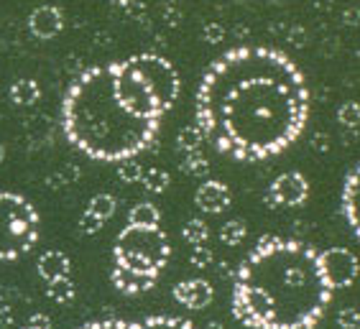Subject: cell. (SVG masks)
I'll return each mask as SVG.
<instances>
[{
    "mask_svg": "<svg viewBox=\"0 0 360 329\" xmlns=\"http://www.w3.org/2000/svg\"><path fill=\"white\" fill-rule=\"evenodd\" d=\"M181 235H184V240L189 243V245H205L210 238V227L202 222V219H189L187 225H184V230H181Z\"/></svg>",
    "mask_w": 360,
    "mask_h": 329,
    "instance_id": "obj_25",
    "label": "cell"
},
{
    "mask_svg": "<svg viewBox=\"0 0 360 329\" xmlns=\"http://www.w3.org/2000/svg\"><path fill=\"white\" fill-rule=\"evenodd\" d=\"M115 209H118V202H115V197L112 194H95V197L90 199V205H87V212H92L95 217H100L103 222H108V219L115 214Z\"/></svg>",
    "mask_w": 360,
    "mask_h": 329,
    "instance_id": "obj_19",
    "label": "cell"
},
{
    "mask_svg": "<svg viewBox=\"0 0 360 329\" xmlns=\"http://www.w3.org/2000/svg\"><path fill=\"white\" fill-rule=\"evenodd\" d=\"M307 199H309V181L304 179V174L286 172L271 181L264 202L269 209H278V207H299Z\"/></svg>",
    "mask_w": 360,
    "mask_h": 329,
    "instance_id": "obj_9",
    "label": "cell"
},
{
    "mask_svg": "<svg viewBox=\"0 0 360 329\" xmlns=\"http://www.w3.org/2000/svg\"><path fill=\"white\" fill-rule=\"evenodd\" d=\"M202 329H225V327H222L220 322H215V319H212V322H207V324H205V327H202Z\"/></svg>",
    "mask_w": 360,
    "mask_h": 329,
    "instance_id": "obj_37",
    "label": "cell"
},
{
    "mask_svg": "<svg viewBox=\"0 0 360 329\" xmlns=\"http://www.w3.org/2000/svg\"><path fill=\"white\" fill-rule=\"evenodd\" d=\"M342 23H345V26H360V11L358 8H347L345 13H342Z\"/></svg>",
    "mask_w": 360,
    "mask_h": 329,
    "instance_id": "obj_35",
    "label": "cell"
},
{
    "mask_svg": "<svg viewBox=\"0 0 360 329\" xmlns=\"http://www.w3.org/2000/svg\"><path fill=\"white\" fill-rule=\"evenodd\" d=\"M205 141L238 161L286 151L309 117V87L289 56L269 46H238L210 64L194 100Z\"/></svg>",
    "mask_w": 360,
    "mask_h": 329,
    "instance_id": "obj_1",
    "label": "cell"
},
{
    "mask_svg": "<svg viewBox=\"0 0 360 329\" xmlns=\"http://www.w3.org/2000/svg\"><path fill=\"white\" fill-rule=\"evenodd\" d=\"M143 166L136 161V158H123L118 161V179L123 184H139L141 179H143Z\"/></svg>",
    "mask_w": 360,
    "mask_h": 329,
    "instance_id": "obj_26",
    "label": "cell"
},
{
    "mask_svg": "<svg viewBox=\"0 0 360 329\" xmlns=\"http://www.w3.org/2000/svg\"><path fill=\"white\" fill-rule=\"evenodd\" d=\"M233 202L230 197V189L222 181H215V179H207L205 184H200V189L194 192V205L200 207L202 212L207 214H220L225 212Z\"/></svg>",
    "mask_w": 360,
    "mask_h": 329,
    "instance_id": "obj_12",
    "label": "cell"
},
{
    "mask_svg": "<svg viewBox=\"0 0 360 329\" xmlns=\"http://www.w3.org/2000/svg\"><path fill=\"white\" fill-rule=\"evenodd\" d=\"M112 6H118V8H125V6H131L133 0H110Z\"/></svg>",
    "mask_w": 360,
    "mask_h": 329,
    "instance_id": "obj_38",
    "label": "cell"
},
{
    "mask_svg": "<svg viewBox=\"0 0 360 329\" xmlns=\"http://www.w3.org/2000/svg\"><path fill=\"white\" fill-rule=\"evenodd\" d=\"M304 31H302V28H291V36H289V41L294 44V46H302V44H304Z\"/></svg>",
    "mask_w": 360,
    "mask_h": 329,
    "instance_id": "obj_36",
    "label": "cell"
},
{
    "mask_svg": "<svg viewBox=\"0 0 360 329\" xmlns=\"http://www.w3.org/2000/svg\"><path fill=\"white\" fill-rule=\"evenodd\" d=\"M202 141H205V133L200 131V125H187V128H181L179 136H176V146H179L181 151H200Z\"/></svg>",
    "mask_w": 360,
    "mask_h": 329,
    "instance_id": "obj_22",
    "label": "cell"
},
{
    "mask_svg": "<svg viewBox=\"0 0 360 329\" xmlns=\"http://www.w3.org/2000/svg\"><path fill=\"white\" fill-rule=\"evenodd\" d=\"M82 329H146V324H139V322H123V319H105V322L84 324Z\"/></svg>",
    "mask_w": 360,
    "mask_h": 329,
    "instance_id": "obj_29",
    "label": "cell"
},
{
    "mask_svg": "<svg viewBox=\"0 0 360 329\" xmlns=\"http://www.w3.org/2000/svg\"><path fill=\"white\" fill-rule=\"evenodd\" d=\"M338 123L342 128H350V131H358L360 128V103L355 100H347L338 108Z\"/></svg>",
    "mask_w": 360,
    "mask_h": 329,
    "instance_id": "obj_24",
    "label": "cell"
},
{
    "mask_svg": "<svg viewBox=\"0 0 360 329\" xmlns=\"http://www.w3.org/2000/svg\"><path fill=\"white\" fill-rule=\"evenodd\" d=\"M174 299H176L181 307L192 309V311H200V309L212 304L215 288H212L210 281H205V278H187V281H179L174 286Z\"/></svg>",
    "mask_w": 360,
    "mask_h": 329,
    "instance_id": "obj_10",
    "label": "cell"
},
{
    "mask_svg": "<svg viewBox=\"0 0 360 329\" xmlns=\"http://www.w3.org/2000/svg\"><path fill=\"white\" fill-rule=\"evenodd\" d=\"M11 100H13L15 105H21V108H31V105L39 103V97H41V87H39V82L36 79H28V77H23V79H15L13 84H11Z\"/></svg>",
    "mask_w": 360,
    "mask_h": 329,
    "instance_id": "obj_16",
    "label": "cell"
},
{
    "mask_svg": "<svg viewBox=\"0 0 360 329\" xmlns=\"http://www.w3.org/2000/svg\"><path fill=\"white\" fill-rule=\"evenodd\" d=\"M46 296L56 304H70L77 296V286L70 276H62V278H54V281H46Z\"/></svg>",
    "mask_w": 360,
    "mask_h": 329,
    "instance_id": "obj_18",
    "label": "cell"
},
{
    "mask_svg": "<svg viewBox=\"0 0 360 329\" xmlns=\"http://www.w3.org/2000/svg\"><path fill=\"white\" fill-rule=\"evenodd\" d=\"M28 327L51 329V319H49L46 314H31V316H28Z\"/></svg>",
    "mask_w": 360,
    "mask_h": 329,
    "instance_id": "obj_34",
    "label": "cell"
},
{
    "mask_svg": "<svg viewBox=\"0 0 360 329\" xmlns=\"http://www.w3.org/2000/svg\"><path fill=\"white\" fill-rule=\"evenodd\" d=\"M105 227V222L100 217H95L92 212H87L84 209V214L79 217V233H84V235H97L100 230Z\"/></svg>",
    "mask_w": 360,
    "mask_h": 329,
    "instance_id": "obj_31",
    "label": "cell"
},
{
    "mask_svg": "<svg viewBox=\"0 0 360 329\" xmlns=\"http://www.w3.org/2000/svg\"><path fill=\"white\" fill-rule=\"evenodd\" d=\"M23 329H39V327H23Z\"/></svg>",
    "mask_w": 360,
    "mask_h": 329,
    "instance_id": "obj_40",
    "label": "cell"
},
{
    "mask_svg": "<svg viewBox=\"0 0 360 329\" xmlns=\"http://www.w3.org/2000/svg\"><path fill=\"white\" fill-rule=\"evenodd\" d=\"M128 59H131L133 67L141 72L146 84L151 87V92L156 95V100H159L161 110L169 112V110L174 108V103L179 100V92H181V79H179V75H176L174 64L159 54H136V56H128Z\"/></svg>",
    "mask_w": 360,
    "mask_h": 329,
    "instance_id": "obj_7",
    "label": "cell"
},
{
    "mask_svg": "<svg viewBox=\"0 0 360 329\" xmlns=\"http://www.w3.org/2000/svg\"><path fill=\"white\" fill-rule=\"evenodd\" d=\"M181 169H184V174H189V176L205 179L210 174V161L202 156L200 151H189L187 156H184V161H181Z\"/></svg>",
    "mask_w": 360,
    "mask_h": 329,
    "instance_id": "obj_23",
    "label": "cell"
},
{
    "mask_svg": "<svg viewBox=\"0 0 360 329\" xmlns=\"http://www.w3.org/2000/svg\"><path fill=\"white\" fill-rule=\"evenodd\" d=\"M161 222L159 207L151 205V202H139L128 212V225H141V227H156Z\"/></svg>",
    "mask_w": 360,
    "mask_h": 329,
    "instance_id": "obj_17",
    "label": "cell"
},
{
    "mask_svg": "<svg viewBox=\"0 0 360 329\" xmlns=\"http://www.w3.org/2000/svg\"><path fill=\"white\" fill-rule=\"evenodd\" d=\"M338 327L340 329H358L360 327V311L358 309H340L338 311Z\"/></svg>",
    "mask_w": 360,
    "mask_h": 329,
    "instance_id": "obj_32",
    "label": "cell"
},
{
    "mask_svg": "<svg viewBox=\"0 0 360 329\" xmlns=\"http://www.w3.org/2000/svg\"><path fill=\"white\" fill-rule=\"evenodd\" d=\"M245 235H248V227H245V222H240V219H228V222L220 227L222 245H230V247L240 245V243L245 240Z\"/></svg>",
    "mask_w": 360,
    "mask_h": 329,
    "instance_id": "obj_21",
    "label": "cell"
},
{
    "mask_svg": "<svg viewBox=\"0 0 360 329\" xmlns=\"http://www.w3.org/2000/svg\"><path fill=\"white\" fill-rule=\"evenodd\" d=\"M41 219L26 197L0 192V261H15L39 243Z\"/></svg>",
    "mask_w": 360,
    "mask_h": 329,
    "instance_id": "obj_5",
    "label": "cell"
},
{
    "mask_svg": "<svg viewBox=\"0 0 360 329\" xmlns=\"http://www.w3.org/2000/svg\"><path fill=\"white\" fill-rule=\"evenodd\" d=\"M319 263H322L325 278L333 286V291L335 288L353 286L360 273L358 255L353 250H347V247H327L325 253H319Z\"/></svg>",
    "mask_w": 360,
    "mask_h": 329,
    "instance_id": "obj_8",
    "label": "cell"
},
{
    "mask_svg": "<svg viewBox=\"0 0 360 329\" xmlns=\"http://www.w3.org/2000/svg\"><path fill=\"white\" fill-rule=\"evenodd\" d=\"M110 281H112V286L118 288L120 294L136 296V294H146V291H151L153 283H156V278H153V276L139 273V271H131V268L112 266Z\"/></svg>",
    "mask_w": 360,
    "mask_h": 329,
    "instance_id": "obj_14",
    "label": "cell"
},
{
    "mask_svg": "<svg viewBox=\"0 0 360 329\" xmlns=\"http://www.w3.org/2000/svg\"><path fill=\"white\" fill-rule=\"evenodd\" d=\"M141 184H143L146 192L151 194H161L167 192L169 184H172V179H169V172H164V169H146L143 172V179H141Z\"/></svg>",
    "mask_w": 360,
    "mask_h": 329,
    "instance_id": "obj_20",
    "label": "cell"
},
{
    "mask_svg": "<svg viewBox=\"0 0 360 329\" xmlns=\"http://www.w3.org/2000/svg\"><path fill=\"white\" fill-rule=\"evenodd\" d=\"M112 258L115 266L131 268L143 276L159 278V273L167 268L172 258V245H169V235L156 227H141L128 225L120 230L112 247Z\"/></svg>",
    "mask_w": 360,
    "mask_h": 329,
    "instance_id": "obj_4",
    "label": "cell"
},
{
    "mask_svg": "<svg viewBox=\"0 0 360 329\" xmlns=\"http://www.w3.org/2000/svg\"><path fill=\"white\" fill-rule=\"evenodd\" d=\"M312 148L317 153H327V151H330V138H327L325 133H314V136H312Z\"/></svg>",
    "mask_w": 360,
    "mask_h": 329,
    "instance_id": "obj_33",
    "label": "cell"
},
{
    "mask_svg": "<svg viewBox=\"0 0 360 329\" xmlns=\"http://www.w3.org/2000/svg\"><path fill=\"white\" fill-rule=\"evenodd\" d=\"M333 302L312 245L264 238L238 266L233 316L250 329H312Z\"/></svg>",
    "mask_w": 360,
    "mask_h": 329,
    "instance_id": "obj_2",
    "label": "cell"
},
{
    "mask_svg": "<svg viewBox=\"0 0 360 329\" xmlns=\"http://www.w3.org/2000/svg\"><path fill=\"white\" fill-rule=\"evenodd\" d=\"M169 3H179V0H169Z\"/></svg>",
    "mask_w": 360,
    "mask_h": 329,
    "instance_id": "obj_41",
    "label": "cell"
},
{
    "mask_svg": "<svg viewBox=\"0 0 360 329\" xmlns=\"http://www.w3.org/2000/svg\"><path fill=\"white\" fill-rule=\"evenodd\" d=\"M64 136L95 161L118 164L139 156L153 143L159 120H146L120 105L112 82V64L92 67L70 84L62 103Z\"/></svg>",
    "mask_w": 360,
    "mask_h": 329,
    "instance_id": "obj_3",
    "label": "cell"
},
{
    "mask_svg": "<svg viewBox=\"0 0 360 329\" xmlns=\"http://www.w3.org/2000/svg\"><path fill=\"white\" fill-rule=\"evenodd\" d=\"M143 324L146 329H197L189 319H179V316H148Z\"/></svg>",
    "mask_w": 360,
    "mask_h": 329,
    "instance_id": "obj_27",
    "label": "cell"
},
{
    "mask_svg": "<svg viewBox=\"0 0 360 329\" xmlns=\"http://www.w3.org/2000/svg\"><path fill=\"white\" fill-rule=\"evenodd\" d=\"M28 31L41 39V41H49L64 31V15L59 8L54 6H39L31 11L28 15Z\"/></svg>",
    "mask_w": 360,
    "mask_h": 329,
    "instance_id": "obj_11",
    "label": "cell"
},
{
    "mask_svg": "<svg viewBox=\"0 0 360 329\" xmlns=\"http://www.w3.org/2000/svg\"><path fill=\"white\" fill-rule=\"evenodd\" d=\"M342 212L350 230L360 240V164L347 174L345 186H342Z\"/></svg>",
    "mask_w": 360,
    "mask_h": 329,
    "instance_id": "obj_13",
    "label": "cell"
},
{
    "mask_svg": "<svg viewBox=\"0 0 360 329\" xmlns=\"http://www.w3.org/2000/svg\"><path fill=\"white\" fill-rule=\"evenodd\" d=\"M112 82H115V95H118L120 105L128 112L146 120H161L167 115L161 110L159 100L151 92V87L146 84V79L141 77V72L133 67L131 59L125 62H112Z\"/></svg>",
    "mask_w": 360,
    "mask_h": 329,
    "instance_id": "obj_6",
    "label": "cell"
},
{
    "mask_svg": "<svg viewBox=\"0 0 360 329\" xmlns=\"http://www.w3.org/2000/svg\"><path fill=\"white\" fill-rule=\"evenodd\" d=\"M36 268H39V276H41L44 281H54V278L70 276L72 261H70V255L62 253V250H46V253H41Z\"/></svg>",
    "mask_w": 360,
    "mask_h": 329,
    "instance_id": "obj_15",
    "label": "cell"
},
{
    "mask_svg": "<svg viewBox=\"0 0 360 329\" xmlns=\"http://www.w3.org/2000/svg\"><path fill=\"white\" fill-rule=\"evenodd\" d=\"M3 158H6V148H3V143H0V164H3Z\"/></svg>",
    "mask_w": 360,
    "mask_h": 329,
    "instance_id": "obj_39",
    "label": "cell"
},
{
    "mask_svg": "<svg viewBox=\"0 0 360 329\" xmlns=\"http://www.w3.org/2000/svg\"><path fill=\"white\" fill-rule=\"evenodd\" d=\"M358 329H360V327H358Z\"/></svg>",
    "mask_w": 360,
    "mask_h": 329,
    "instance_id": "obj_42",
    "label": "cell"
},
{
    "mask_svg": "<svg viewBox=\"0 0 360 329\" xmlns=\"http://www.w3.org/2000/svg\"><path fill=\"white\" fill-rule=\"evenodd\" d=\"M222 39H225V26L217 21H210L202 26V41L207 44H220Z\"/></svg>",
    "mask_w": 360,
    "mask_h": 329,
    "instance_id": "obj_30",
    "label": "cell"
},
{
    "mask_svg": "<svg viewBox=\"0 0 360 329\" xmlns=\"http://www.w3.org/2000/svg\"><path fill=\"white\" fill-rule=\"evenodd\" d=\"M212 261H215V253L207 247V243H205V245H192L189 263H192L194 268H210L212 266Z\"/></svg>",
    "mask_w": 360,
    "mask_h": 329,
    "instance_id": "obj_28",
    "label": "cell"
}]
</instances>
